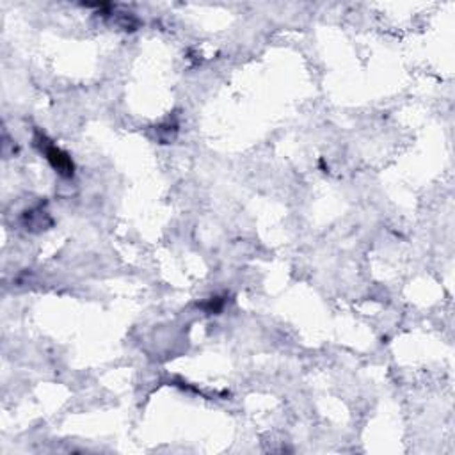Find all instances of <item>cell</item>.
<instances>
[{"label":"cell","instance_id":"6da1fadb","mask_svg":"<svg viewBox=\"0 0 455 455\" xmlns=\"http://www.w3.org/2000/svg\"><path fill=\"white\" fill-rule=\"evenodd\" d=\"M41 149L44 151V155H47V160L52 164L53 169L57 171L59 174H63V176H72L73 174V162L72 158L68 157V155L65 154V151H60L59 148H56L53 144H49V141H47V144H41Z\"/></svg>","mask_w":455,"mask_h":455}]
</instances>
